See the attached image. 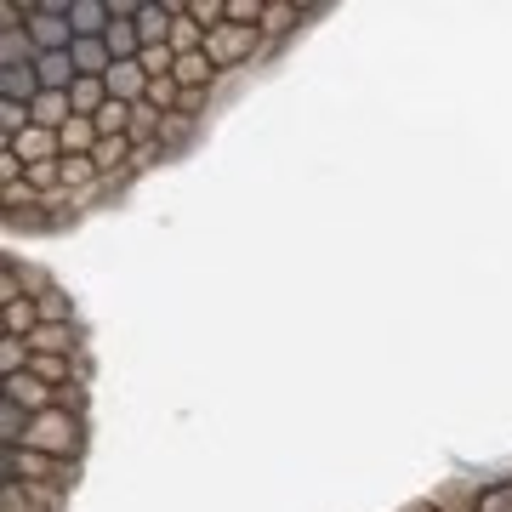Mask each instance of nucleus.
I'll return each instance as SVG.
<instances>
[{"mask_svg":"<svg viewBox=\"0 0 512 512\" xmlns=\"http://www.w3.org/2000/svg\"><path fill=\"white\" fill-rule=\"evenodd\" d=\"M23 450H40V456H57V461H80V450H86V416H74L63 404L40 410V416H29V444Z\"/></svg>","mask_w":512,"mask_h":512,"instance_id":"1","label":"nucleus"},{"mask_svg":"<svg viewBox=\"0 0 512 512\" xmlns=\"http://www.w3.org/2000/svg\"><path fill=\"white\" fill-rule=\"evenodd\" d=\"M29 40L35 52H69L74 29H69V0H29Z\"/></svg>","mask_w":512,"mask_h":512,"instance_id":"2","label":"nucleus"},{"mask_svg":"<svg viewBox=\"0 0 512 512\" xmlns=\"http://www.w3.org/2000/svg\"><path fill=\"white\" fill-rule=\"evenodd\" d=\"M256 46H262V29H234V23H222V29L205 35V57H211L217 69H228V63H239V57H251Z\"/></svg>","mask_w":512,"mask_h":512,"instance_id":"3","label":"nucleus"},{"mask_svg":"<svg viewBox=\"0 0 512 512\" xmlns=\"http://www.w3.org/2000/svg\"><path fill=\"white\" fill-rule=\"evenodd\" d=\"M6 393H0V399H12V404H23V410H29V416H40V410H52L57 404V387L52 382H40L35 370H23V376H6Z\"/></svg>","mask_w":512,"mask_h":512,"instance_id":"4","label":"nucleus"},{"mask_svg":"<svg viewBox=\"0 0 512 512\" xmlns=\"http://www.w3.org/2000/svg\"><path fill=\"white\" fill-rule=\"evenodd\" d=\"M109 23H114L109 0H69V29H74V40H103V35H109Z\"/></svg>","mask_w":512,"mask_h":512,"instance_id":"5","label":"nucleus"},{"mask_svg":"<svg viewBox=\"0 0 512 512\" xmlns=\"http://www.w3.org/2000/svg\"><path fill=\"white\" fill-rule=\"evenodd\" d=\"M0 148H12L23 165H40V160H63V143H57V131L46 126H29L23 137H12V143H0Z\"/></svg>","mask_w":512,"mask_h":512,"instance_id":"6","label":"nucleus"},{"mask_svg":"<svg viewBox=\"0 0 512 512\" xmlns=\"http://www.w3.org/2000/svg\"><path fill=\"white\" fill-rule=\"evenodd\" d=\"M103 86H109L114 103H131V109H137L148 97V74H143V63H114V69L103 74Z\"/></svg>","mask_w":512,"mask_h":512,"instance_id":"7","label":"nucleus"},{"mask_svg":"<svg viewBox=\"0 0 512 512\" xmlns=\"http://www.w3.org/2000/svg\"><path fill=\"white\" fill-rule=\"evenodd\" d=\"M29 353H46V359H80V336L74 325H40L29 336Z\"/></svg>","mask_w":512,"mask_h":512,"instance_id":"8","label":"nucleus"},{"mask_svg":"<svg viewBox=\"0 0 512 512\" xmlns=\"http://www.w3.org/2000/svg\"><path fill=\"white\" fill-rule=\"evenodd\" d=\"M171 23H177V6H154L148 0L137 12V35H143V52L148 46H171Z\"/></svg>","mask_w":512,"mask_h":512,"instance_id":"9","label":"nucleus"},{"mask_svg":"<svg viewBox=\"0 0 512 512\" xmlns=\"http://www.w3.org/2000/svg\"><path fill=\"white\" fill-rule=\"evenodd\" d=\"M171 80H177L183 92H211V80H217V63H211L205 52H188V57H177Z\"/></svg>","mask_w":512,"mask_h":512,"instance_id":"10","label":"nucleus"},{"mask_svg":"<svg viewBox=\"0 0 512 512\" xmlns=\"http://www.w3.org/2000/svg\"><path fill=\"white\" fill-rule=\"evenodd\" d=\"M40 92H46V86H40L35 63H29V69H0V97H6V103H29V109H35Z\"/></svg>","mask_w":512,"mask_h":512,"instance_id":"11","label":"nucleus"},{"mask_svg":"<svg viewBox=\"0 0 512 512\" xmlns=\"http://www.w3.org/2000/svg\"><path fill=\"white\" fill-rule=\"evenodd\" d=\"M35 74H40V86H46V92H69L74 80H80V74H74V57H69V52L35 57Z\"/></svg>","mask_w":512,"mask_h":512,"instance_id":"12","label":"nucleus"},{"mask_svg":"<svg viewBox=\"0 0 512 512\" xmlns=\"http://www.w3.org/2000/svg\"><path fill=\"white\" fill-rule=\"evenodd\" d=\"M92 165H97V177L109 183L120 165H137V148H131V137H103V143H97V154H92Z\"/></svg>","mask_w":512,"mask_h":512,"instance_id":"13","label":"nucleus"},{"mask_svg":"<svg viewBox=\"0 0 512 512\" xmlns=\"http://www.w3.org/2000/svg\"><path fill=\"white\" fill-rule=\"evenodd\" d=\"M35 40H29V29H0V69H29L35 63Z\"/></svg>","mask_w":512,"mask_h":512,"instance_id":"14","label":"nucleus"},{"mask_svg":"<svg viewBox=\"0 0 512 512\" xmlns=\"http://www.w3.org/2000/svg\"><path fill=\"white\" fill-rule=\"evenodd\" d=\"M74 120V103H69V92H40L35 97V126H46V131H63Z\"/></svg>","mask_w":512,"mask_h":512,"instance_id":"15","label":"nucleus"},{"mask_svg":"<svg viewBox=\"0 0 512 512\" xmlns=\"http://www.w3.org/2000/svg\"><path fill=\"white\" fill-rule=\"evenodd\" d=\"M69 103H74V114L97 120V114H103V103H109V86H103V80H74V86H69Z\"/></svg>","mask_w":512,"mask_h":512,"instance_id":"16","label":"nucleus"},{"mask_svg":"<svg viewBox=\"0 0 512 512\" xmlns=\"http://www.w3.org/2000/svg\"><path fill=\"white\" fill-rule=\"evenodd\" d=\"M171 52L188 57V52H205V29L188 18V6H177V23H171Z\"/></svg>","mask_w":512,"mask_h":512,"instance_id":"17","label":"nucleus"},{"mask_svg":"<svg viewBox=\"0 0 512 512\" xmlns=\"http://www.w3.org/2000/svg\"><path fill=\"white\" fill-rule=\"evenodd\" d=\"M35 308H40V325H74L69 296L57 291V285H40V291H35Z\"/></svg>","mask_w":512,"mask_h":512,"instance_id":"18","label":"nucleus"},{"mask_svg":"<svg viewBox=\"0 0 512 512\" xmlns=\"http://www.w3.org/2000/svg\"><path fill=\"white\" fill-rule=\"evenodd\" d=\"M148 109H160L165 120H171V114H183V86H177V80H171V74H165V80H148V97H143Z\"/></svg>","mask_w":512,"mask_h":512,"instance_id":"19","label":"nucleus"},{"mask_svg":"<svg viewBox=\"0 0 512 512\" xmlns=\"http://www.w3.org/2000/svg\"><path fill=\"white\" fill-rule=\"evenodd\" d=\"M29 359H35V353H29V342H23V336H6V342H0V382H6V376H23V370H29Z\"/></svg>","mask_w":512,"mask_h":512,"instance_id":"20","label":"nucleus"},{"mask_svg":"<svg viewBox=\"0 0 512 512\" xmlns=\"http://www.w3.org/2000/svg\"><path fill=\"white\" fill-rule=\"evenodd\" d=\"M473 512H512V478H495L473 495Z\"/></svg>","mask_w":512,"mask_h":512,"instance_id":"21","label":"nucleus"},{"mask_svg":"<svg viewBox=\"0 0 512 512\" xmlns=\"http://www.w3.org/2000/svg\"><path fill=\"white\" fill-rule=\"evenodd\" d=\"M103 177H97L92 160H63V194H86V188H97Z\"/></svg>","mask_w":512,"mask_h":512,"instance_id":"22","label":"nucleus"},{"mask_svg":"<svg viewBox=\"0 0 512 512\" xmlns=\"http://www.w3.org/2000/svg\"><path fill=\"white\" fill-rule=\"evenodd\" d=\"M137 63H143V74H148V80H165V74L177 69V52H171V46H148V52L137 57Z\"/></svg>","mask_w":512,"mask_h":512,"instance_id":"23","label":"nucleus"},{"mask_svg":"<svg viewBox=\"0 0 512 512\" xmlns=\"http://www.w3.org/2000/svg\"><path fill=\"white\" fill-rule=\"evenodd\" d=\"M296 18H302V12H296L291 0H279V6L262 12V35H285V29H296Z\"/></svg>","mask_w":512,"mask_h":512,"instance_id":"24","label":"nucleus"},{"mask_svg":"<svg viewBox=\"0 0 512 512\" xmlns=\"http://www.w3.org/2000/svg\"><path fill=\"white\" fill-rule=\"evenodd\" d=\"M0 512H46V507H40L23 484H6V490H0Z\"/></svg>","mask_w":512,"mask_h":512,"instance_id":"25","label":"nucleus"}]
</instances>
